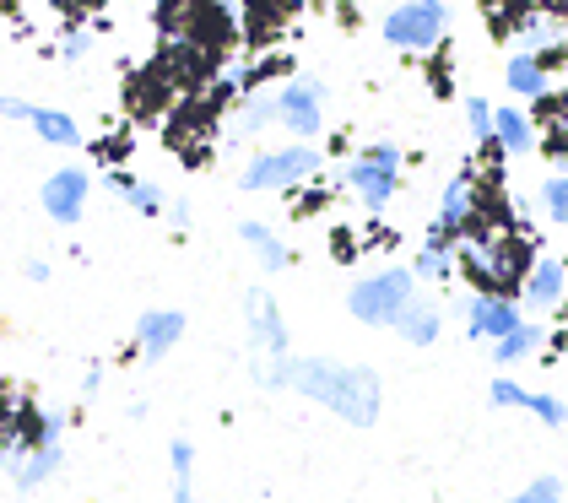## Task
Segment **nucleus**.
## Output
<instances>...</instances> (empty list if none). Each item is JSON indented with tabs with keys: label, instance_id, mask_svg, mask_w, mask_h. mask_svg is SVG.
I'll return each instance as SVG.
<instances>
[{
	"label": "nucleus",
	"instance_id": "nucleus-1",
	"mask_svg": "<svg viewBox=\"0 0 568 503\" xmlns=\"http://www.w3.org/2000/svg\"><path fill=\"white\" fill-rule=\"evenodd\" d=\"M287 385L303 390L309 401L330 406L336 417H347L352 428H374L379 422V374L374 368H347L330 357H293Z\"/></svg>",
	"mask_w": 568,
	"mask_h": 503
},
{
	"label": "nucleus",
	"instance_id": "nucleus-2",
	"mask_svg": "<svg viewBox=\"0 0 568 503\" xmlns=\"http://www.w3.org/2000/svg\"><path fill=\"white\" fill-rule=\"evenodd\" d=\"M412 282H417V276L406 271V266L379 271V276H368V282L352 287V293H347V309L358 314L363 325H395V314L412 303Z\"/></svg>",
	"mask_w": 568,
	"mask_h": 503
},
{
	"label": "nucleus",
	"instance_id": "nucleus-3",
	"mask_svg": "<svg viewBox=\"0 0 568 503\" xmlns=\"http://www.w3.org/2000/svg\"><path fill=\"white\" fill-rule=\"evenodd\" d=\"M444 0H406V6H395L385 17V38L395 49H433L444 38Z\"/></svg>",
	"mask_w": 568,
	"mask_h": 503
},
{
	"label": "nucleus",
	"instance_id": "nucleus-4",
	"mask_svg": "<svg viewBox=\"0 0 568 503\" xmlns=\"http://www.w3.org/2000/svg\"><path fill=\"white\" fill-rule=\"evenodd\" d=\"M314 168H320V152H309V147H287V152H271V157H260V163H249L239 184L244 190H276V184H298V179H309Z\"/></svg>",
	"mask_w": 568,
	"mask_h": 503
},
{
	"label": "nucleus",
	"instance_id": "nucleus-5",
	"mask_svg": "<svg viewBox=\"0 0 568 503\" xmlns=\"http://www.w3.org/2000/svg\"><path fill=\"white\" fill-rule=\"evenodd\" d=\"M320 98L325 92L314 82H287L276 92V119H282L287 130H298V136H314V130H320Z\"/></svg>",
	"mask_w": 568,
	"mask_h": 503
},
{
	"label": "nucleus",
	"instance_id": "nucleus-6",
	"mask_svg": "<svg viewBox=\"0 0 568 503\" xmlns=\"http://www.w3.org/2000/svg\"><path fill=\"white\" fill-rule=\"evenodd\" d=\"M82 201H87V179L76 174V168H60V174H49V184H44V211L55 222H82Z\"/></svg>",
	"mask_w": 568,
	"mask_h": 503
},
{
	"label": "nucleus",
	"instance_id": "nucleus-7",
	"mask_svg": "<svg viewBox=\"0 0 568 503\" xmlns=\"http://www.w3.org/2000/svg\"><path fill=\"white\" fill-rule=\"evenodd\" d=\"M244 314H249V347H255V352H287L282 314L266 303V293H255V287H249V293H244Z\"/></svg>",
	"mask_w": 568,
	"mask_h": 503
},
{
	"label": "nucleus",
	"instance_id": "nucleus-8",
	"mask_svg": "<svg viewBox=\"0 0 568 503\" xmlns=\"http://www.w3.org/2000/svg\"><path fill=\"white\" fill-rule=\"evenodd\" d=\"M466 320H471V336L477 341H498V336H509V330L520 325V309L504 303V298H477Z\"/></svg>",
	"mask_w": 568,
	"mask_h": 503
},
{
	"label": "nucleus",
	"instance_id": "nucleus-9",
	"mask_svg": "<svg viewBox=\"0 0 568 503\" xmlns=\"http://www.w3.org/2000/svg\"><path fill=\"white\" fill-rule=\"evenodd\" d=\"M136 336H141V352H147V357H163V352L184 336V314H179V309H152V314H141Z\"/></svg>",
	"mask_w": 568,
	"mask_h": 503
},
{
	"label": "nucleus",
	"instance_id": "nucleus-10",
	"mask_svg": "<svg viewBox=\"0 0 568 503\" xmlns=\"http://www.w3.org/2000/svg\"><path fill=\"white\" fill-rule=\"evenodd\" d=\"M347 179H352V184H358V190H363V206H368V211H379V206H385L390 195H395V168L374 163V157H368V152H363L358 163L347 168Z\"/></svg>",
	"mask_w": 568,
	"mask_h": 503
},
{
	"label": "nucleus",
	"instance_id": "nucleus-11",
	"mask_svg": "<svg viewBox=\"0 0 568 503\" xmlns=\"http://www.w3.org/2000/svg\"><path fill=\"white\" fill-rule=\"evenodd\" d=\"M563 287H568V271L558 260H536L531 276H525V298H531L536 309H552V303L563 298Z\"/></svg>",
	"mask_w": 568,
	"mask_h": 503
},
{
	"label": "nucleus",
	"instance_id": "nucleus-12",
	"mask_svg": "<svg viewBox=\"0 0 568 503\" xmlns=\"http://www.w3.org/2000/svg\"><path fill=\"white\" fill-rule=\"evenodd\" d=\"M395 330H401L412 347H433V341H439V309H433V303H406V309L395 314Z\"/></svg>",
	"mask_w": 568,
	"mask_h": 503
},
{
	"label": "nucleus",
	"instance_id": "nucleus-13",
	"mask_svg": "<svg viewBox=\"0 0 568 503\" xmlns=\"http://www.w3.org/2000/svg\"><path fill=\"white\" fill-rule=\"evenodd\" d=\"M239 238L260 255V266H266V271H282L287 266V249L276 244V233L266 228V222H239Z\"/></svg>",
	"mask_w": 568,
	"mask_h": 503
},
{
	"label": "nucleus",
	"instance_id": "nucleus-14",
	"mask_svg": "<svg viewBox=\"0 0 568 503\" xmlns=\"http://www.w3.org/2000/svg\"><path fill=\"white\" fill-rule=\"evenodd\" d=\"M536 347H541V330L520 320V325L509 330V336H498V341H493V357H498V363H520V357H531Z\"/></svg>",
	"mask_w": 568,
	"mask_h": 503
},
{
	"label": "nucleus",
	"instance_id": "nucleus-15",
	"mask_svg": "<svg viewBox=\"0 0 568 503\" xmlns=\"http://www.w3.org/2000/svg\"><path fill=\"white\" fill-rule=\"evenodd\" d=\"M33 130L49 141V147H76V119H65L60 109H33Z\"/></svg>",
	"mask_w": 568,
	"mask_h": 503
},
{
	"label": "nucleus",
	"instance_id": "nucleus-16",
	"mask_svg": "<svg viewBox=\"0 0 568 503\" xmlns=\"http://www.w3.org/2000/svg\"><path fill=\"white\" fill-rule=\"evenodd\" d=\"M504 76H509V87L520 92V98H541V92H547V71H541L531 55H514Z\"/></svg>",
	"mask_w": 568,
	"mask_h": 503
},
{
	"label": "nucleus",
	"instance_id": "nucleus-17",
	"mask_svg": "<svg viewBox=\"0 0 568 503\" xmlns=\"http://www.w3.org/2000/svg\"><path fill=\"white\" fill-rule=\"evenodd\" d=\"M493 130H498V147H509V152H531V125H525V114L498 109V114H493Z\"/></svg>",
	"mask_w": 568,
	"mask_h": 503
},
{
	"label": "nucleus",
	"instance_id": "nucleus-18",
	"mask_svg": "<svg viewBox=\"0 0 568 503\" xmlns=\"http://www.w3.org/2000/svg\"><path fill=\"white\" fill-rule=\"evenodd\" d=\"M55 466H60V449L55 444H38L28 455V466H17V487H38L44 476H55Z\"/></svg>",
	"mask_w": 568,
	"mask_h": 503
},
{
	"label": "nucleus",
	"instance_id": "nucleus-19",
	"mask_svg": "<svg viewBox=\"0 0 568 503\" xmlns=\"http://www.w3.org/2000/svg\"><path fill=\"white\" fill-rule=\"evenodd\" d=\"M466 206H471V184H466V179H455V184L444 190V211H439V222H444V228H460Z\"/></svg>",
	"mask_w": 568,
	"mask_h": 503
},
{
	"label": "nucleus",
	"instance_id": "nucleus-20",
	"mask_svg": "<svg viewBox=\"0 0 568 503\" xmlns=\"http://www.w3.org/2000/svg\"><path fill=\"white\" fill-rule=\"evenodd\" d=\"M271 109H276V92H260V98H249V103H244V114H239V130H244V136H255V130H266Z\"/></svg>",
	"mask_w": 568,
	"mask_h": 503
},
{
	"label": "nucleus",
	"instance_id": "nucleus-21",
	"mask_svg": "<svg viewBox=\"0 0 568 503\" xmlns=\"http://www.w3.org/2000/svg\"><path fill=\"white\" fill-rule=\"evenodd\" d=\"M541 201H547V217H552V222H568V174H563V179H547Z\"/></svg>",
	"mask_w": 568,
	"mask_h": 503
},
{
	"label": "nucleus",
	"instance_id": "nucleus-22",
	"mask_svg": "<svg viewBox=\"0 0 568 503\" xmlns=\"http://www.w3.org/2000/svg\"><path fill=\"white\" fill-rule=\"evenodd\" d=\"M525 406H531V412H536L541 422H547V428H563V422H568V406L558 401V395H531Z\"/></svg>",
	"mask_w": 568,
	"mask_h": 503
},
{
	"label": "nucleus",
	"instance_id": "nucleus-23",
	"mask_svg": "<svg viewBox=\"0 0 568 503\" xmlns=\"http://www.w3.org/2000/svg\"><path fill=\"white\" fill-rule=\"evenodd\" d=\"M168 455H174V471H179V503L190 498V466H195V449L184 444V439H174V449H168Z\"/></svg>",
	"mask_w": 568,
	"mask_h": 503
},
{
	"label": "nucleus",
	"instance_id": "nucleus-24",
	"mask_svg": "<svg viewBox=\"0 0 568 503\" xmlns=\"http://www.w3.org/2000/svg\"><path fill=\"white\" fill-rule=\"evenodd\" d=\"M125 195H130V206H136L141 217H157V211H163V195H157L152 184H136V179H130V190H125Z\"/></svg>",
	"mask_w": 568,
	"mask_h": 503
},
{
	"label": "nucleus",
	"instance_id": "nucleus-25",
	"mask_svg": "<svg viewBox=\"0 0 568 503\" xmlns=\"http://www.w3.org/2000/svg\"><path fill=\"white\" fill-rule=\"evenodd\" d=\"M552 498H563V482H558V476H536V482L520 493V503H552Z\"/></svg>",
	"mask_w": 568,
	"mask_h": 503
},
{
	"label": "nucleus",
	"instance_id": "nucleus-26",
	"mask_svg": "<svg viewBox=\"0 0 568 503\" xmlns=\"http://www.w3.org/2000/svg\"><path fill=\"white\" fill-rule=\"evenodd\" d=\"M466 119H471V130L487 141L493 136V109H487V98H466Z\"/></svg>",
	"mask_w": 568,
	"mask_h": 503
},
{
	"label": "nucleus",
	"instance_id": "nucleus-27",
	"mask_svg": "<svg viewBox=\"0 0 568 503\" xmlns=\"http://www.w3.org/2000/svg\"><path fill=\"white\" fill-rule=\"evenodd\" d=\"M525 401H531V395H525L520 385H509V379H498V385H493V406H525Z\"/></svg>",
	"mask_w": 568,
	"mask_h": 503
},
{
	"label": "nucleus",
	"instance_id": "nucleus-28",
	"mask_svg": "<svg viewBox=\"0 0 568 503\" xmlns=\"http://www.w3.org/2000/svg\"><path fill=\"white\" fill-rule=\"evenodd\" d=\"M0 114H6V119H33V103H22V98H6V92H0Z\"/></svg>",
	"mask_w": 568,
	"mask_h": 503
},
{
	"label": "nucleus",
	"instance_id": "nucleus-29",
	"mask_svg": "<svg viewBox=\"0 0 568 503\" xmlns=\"http://www.w3.org/2000/svg\"><path fill=\"white\" fill-rule=\"evenodd\" d=\"M60 55H65V60H76V55H87V33H65V44H60Z\"/></svg>",
	"mask_w": 568,
	"mask_h": 503
}]
</instances>
